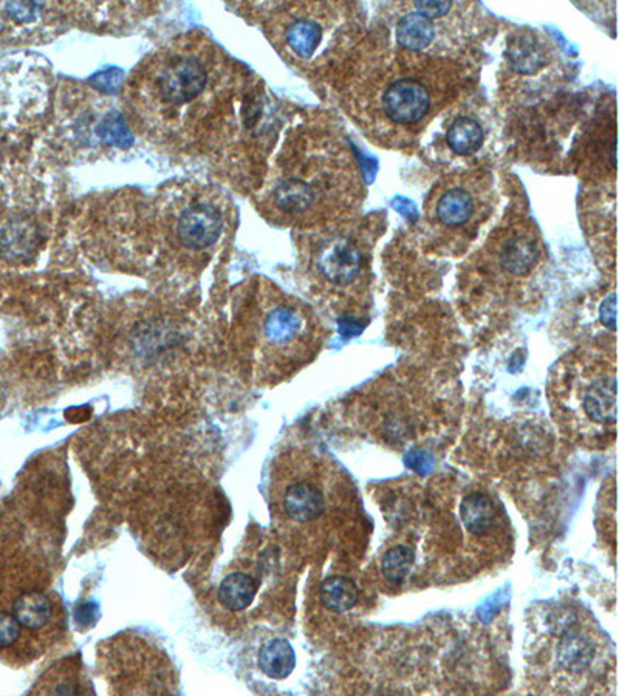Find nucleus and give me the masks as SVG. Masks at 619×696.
Here are the masks:
<instances>
[{
	"label": "nucleus",
	"mask_w": 619,
	"mask_h": 696,
	"mask_svg": "<svg viewBox=\"0 0 619 696\" xmlns=\"http://www.w3.org/2000/svg\"><path fill=\"white\" fill-rule=\"evenodd\" d=\"M434 99V90L426 79L395 76L386 82L381 93V113L394 126H420L431 115Z\"/></svg>",
	"instance_id": "0eeeda50"
},
{
	"label": "nucleus",
	"mask_w": 619,
	"mask_h": 696,
	"mask_svg": "<svg viewBox=\"0 0 619 696\" xmlns=\"http://www.w3.org/2000/svg\"><path fill=\"white\" fill-rule=\"evenodd\" d=\"M259 591V580L248 571H231L217 588V601L231 613H240L253 605Z\"/></svg>",
	"instance_id": "ddd939ff"
},
{
	"label": "nucleus",
	"mask_w": 619,
	"mask_h": 696,
	"mask_svg": "<svg viewBox=\"0 0 619 696\" xmlns=\"http://www.w3.org/2000/svg\"><path fill=\"white\" fill-rule=\"evenodd\" d=\"M616 403L615 362L598 356L565 362L551 383V404L559 420L587 443L615 438Z\"/></svg>",
	"instance_id": "f257e3e1"
},
{
	"label": "nucleus",
	"mask_w": 619,
	"mask_h": 696,
	"mask_svg": "<svg viewBox=\"0 0 619 696\" xmlns=\"http://www.w3.org/2000/svg\"><path fill=\"white\" fill-rule=\"evenodd\" d=\"M213 81L205 52L174 48L157 56L144 75L146 101L174 120L182 110L199 103Z\"/></svg>",
	"instance_id": "7ed1b4c3"
},
{
	"label": "nucleus",
	"mask_w": 619,
	"mask_h": 696,
	"mask_svg": "<svg viewBox=\"0 0 619 696\" xmlns=\"http://www.w3.org/2000/svg\"><path fill=\"white\" fill-rule=\"evenodd\" d=\"M315 265L325 282L333 287L347 288L360 279L366 265V251L355 236L336 231L319 243Z\"/></svg>",
	"instance_id": "6e6552de"
},
{
	"label": "nucleus",
	"mask_w": 619,
	"mask_h": 696,
	"mask_svg": "<svg viewBox=\"0 0 619 696\" xmlns=\"http://www.w3.org/2000/svg\"><path fill=\"white\" fill-rule=\"evenodd\" d=\"M460 519H462L466 531L472 536H486L496 528V503L482 492H472L462 500Z\"/></svg>",
	"instance_id": "4468645a"
},
{
	"label": "nucleus",
	"mask_w": 619,
	"mask_h": 696,
	"mask_svg": "<svg viewBox=\"0 0 619 696\" xmlns=\"http://www.w3.org/2000/svg\"><path fill=\"white\" fill-rule=\"evenodd\" d=\"M172 231L183 250H209L222 234V211L211 200H192L178 212Z\"/></svg>",
	"instance_id": "1a4fd4ad"
},
{
	"label": "nucleus",
	"mask_w": 619,
	"mask_h": 696,
	"mask_svg": "<svg viewBox=\"0 0 619 696\" xmlns=\"http://www.w3.org/2000/svg\"><path fill=\"white\" fill-rule=\"evenodd\" d=\"M599 316H601L602 324L609 327L610 330H616V294L612 293L604 299L601 308H599Z\"/></svg>",
	"instance_id": "393cba45"
},
{
	"label": "nucleus",
	"mask_w": 619,
	"mask_h": 696,
	"mask_svg": "<svg viewBox=\"0 0 619 696\" xmlns=\"http://www.w3.org/2000/svg\"><path fill=\"white\" fill-rule=\"evenodd\" d=\"M435 33L437 28L434 21L417 11L401 16L395 27V38L407 52L417 53L426 50L434 42Z\"/></svg>",
	"instance_id": "2eb2a0df"
},
{
	"label": "nucleus",
	"mask_w": 619,
	"mask_h": 696,
	"mask_svg": "<svg viewBox=\"0 0 619 696\" xmlns=\"http://www.w3.org/2000/svg\"><path fill=\"white\" fill-rule=\"evenodd\" d=\"M0 613L21 628L33 658L41 653L62 627V608L56 594L42 584L38 571L28 568L2 570Z\"/></svg>",
	"instance_id": "f03ea898"
},
{
	"label": "nucleus",
	"mask_w": 619,
	"mask_h": 696,
	"mask_svg": "<svg viewBox=\"0 0 619 696\" xmlns=\"http://www.w3.org/2000/svg\"><path fill=\"white\" fill-rule=\"evenodd\" d=\"M274 508L287 522L310 525L322 519L330 506V475L315 460L287 464L273 489Z\"/></svg>",
	"instance_id": "39448f33"
},
{
	"label": "nucleus",
	"mask_w": 619,
	"mask_h": 696,
	"mask_svg": "<svg viewBox=\"0 0 619 696\" xmlns=\"http://www.w3.org/2000/svg\"><path fill=\"white\" fill-rule=\"evenodd\" d=\"M508 59H510L511 67L517 73L530 75L544 65L545 53L536 39L531 38V36H520L511 42L510 48H508Z\"/></svg>",
	"instance_id": "412c9836"
},
{
	"label": "nucleus",
	"mask_w": 619,
	"mask_h": 696,
	"mask_svg": "<svg viewBox=\"0 0 619 696\" xmlns=\"http://www.w3.org/2000/svg\"><path fill=\"white\" fill-rule=\"evenodd\" d=\"M595 658V645L579 633L562 636L556 647V662L565 672L578 673L587 670Z\"/></svg>",
	"instance_id": "f3484780"
},
{
	"label": "nucleus",
	"mask_w": 619,
	"mask_h": 696,
	"mask_svg": "<svg viewBox=\"0 0 619 696\" xmlns=\"http://www.w3.org/2000/svg\"><path fill=\"white\" fill-rule=\"evenodd\" d=\"M121 72L118 70H109V72L100 73L92 79L93 86L98 90H104L107 93L117 92L118 79H120Z\"/></svg>",
	"instance_id": "b1692460"
},
{
	"label": "nucleus",
	"mask_w": 619,
	"mask_h": 696,
	"mask_svg": "<svg viewBox=\"0 0 619 696\" xmlns=\"http://www.w3.org/2000/svg\"><path fill=\"white\" fill-rule=\"evenodd\" d=\"M483 140H485V134H483L482 126L468 116L455 120L446 135L449 147L459 155L476 154L482 147Z\"/></svg>",
	"instance_id": "aec40b11"
},
{
	"label": "nucleus",
	"mask_w": 619,
	"mask_h": 696,
	"mask_svg": "<svg viewBox=\"0 0 619 696\" xmlns=\"http://www.w3.org/2000/svg\"><path fill=\"white\" fill-rule=\"evenodd\" d=\"M415 562V553L406 545L394 546L384 554L381 571L384 579L392 585L403 584L407 574L411 573Z\"/></svg>",
	"instance_id": "4be33fe9"
},
{
	"label": "nucleus",
	"mask_w": 619,
	"mask_h": 696,
	"mask_svg": "<svg viewBox=\"0 0 619 696\" xmlns=\"http://www.w3.org/2000/svg\"><path fill=\"white\" fill-rule=\"evenodd\" d=\"M257 664L268 678L285 679L295 670L296 653L287 639H271L260 647Z\"/></svg>",
	"instance_id": "dca6fc26"
},
{
	"label": "nucleus",
	"mask_w": 619,
	"mask_h": 696,
	"mask_svg": "<svg viewBox=\"0 0 619 696\" xmlns=\"http://www.w3.org/2000/svg\"><path fill=\"white\" fill-rule=\"evenodd\" d=\"M253 338L267 361H302L316 344L315 322L295 299L270 294L254 314Z\"/></svg>",
	"instance_id": "20e7f679"
},
{
	"label": "nucleus",
	"mask_w": 619,
	"mask_h": 696,
	"mask_svg": "<svg viewBox=\"0 0 619 696\" xmlns=\"http://www.w3.org/2000/svg\"><path fill=\"white\" fill-rule=\"evenodd\" d=\"M358 599L360 590L349 577L330 576L322 582V605L333 613H346L358 604Z\"/></svg>",
	"instance_id": "6ab92c4d"
},
{
	"label": "nucleus",
	"mask_w": 619,
	"mask_h": 696,
	"mask_svg": "<svg viewBox=\"0 0 619 696\" xmlns=\"http://www.w3.org/2000/svg\"><path fill=\"white\" fill-rule=\"evenodd\" d=\"M36 693H62V695H79L90 693L92 689L83 679V672L76 667V662L64 661L44 675V681L39 684Z\"/></svg>",
	"instance_id": "a211bd4d"
},
{
	"label": "nucleus",
	"mask_w": 619,
	"mask_h": 696,
	"mask_svg": "<svg viewBox=\"0 0 619 696\" xmlns=\"http://www.w3.org/2000/svg\"><path fill=\"white\" fill-rule=\"evenodd\" d=\"M414 7L417 13L423 14L425 18L431 19V21H435V19L443 18L446 14H449L454 4L452 2H443V0H438V2L425 0V2H415Z\"/></svg>",
	"instance_id": "5701e85b"
},
{
	"label": "nucleus",
	"mask_w": 619,
	"mask_h": 696,
	"mask_svg": "<svg viewBox=\"0 0 619 696\" xmlns=\"http://www.w3.org/2000/svg\"><path fill=\"white\" fill-rule=\"evenodd\" d=\"M325 24L327 21L322 19V14L312 13V7L310 11L288 14L284 27L281 28V41L285 52L295 56L299 61H310L324 47L329 30Z\"/></svg>",
	"instance_id": "9d476101"
},
{
	"label": "nucleus",
	"mask_w": 619,
	"mask_h": 696,
	"mask_svg": "<svg viewBox=\"0 0 619 696\" xmlns=\"http://www.w3.org/2000/svg\"><path fill=\"white\" fill-rule=\"evenodd\" d=\"M491 211V192L480 178L457 177L437 188L428 208L429 223L442 236H471Z\"/></svg>",
	"instance_id": "423d86ee"
},
{
	"label": "nucleus",
	"mask_w": 619,
	"mask_h": 696,
	"mask_svg": "<svg viewBox=\"0 0 619 696\" xmlns=\"http://www.w3.org/2000/svg\"><path fill=\"white\" fill-rule=\"evenodd\" d=\"M542 246L533 229L516 226L497 245V267L511 277H527L541 260Z\"/></svg>",
	"instance_id": "9b49d317"
},
{
	"label": "nucleus",
	"mask_w": 619,
	"mask_h": 696,
	"mask_svg": "<svg viewBox=\"0 0 619 696\" xmlns=\"http://www.w3.org/2000/svg\"><path fill=\"white\" fill-rule=\"evenodd\" d=\"M50 5L35 2H5L0 4V33L10 36L31 35L42 25L52 22Z\"/></svg>",
	"instance_id": "f8f14e48"
}]
</instances>
